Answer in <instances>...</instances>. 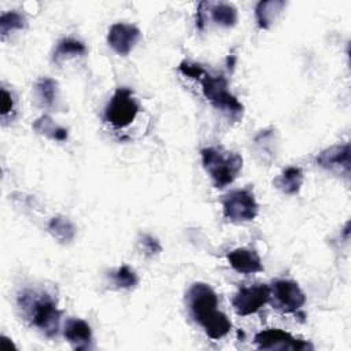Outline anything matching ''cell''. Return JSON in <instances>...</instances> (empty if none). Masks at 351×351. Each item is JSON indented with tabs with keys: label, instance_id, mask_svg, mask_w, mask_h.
<instances>
[{
	"label": "cell",
	"instance_id": "obj_1",
	"mask_svg": "<svg viewBox=\"0 0 351 351\" xmlns=\"http://www.w3.org/2000/svg\"><path fill=\"white\" fill-rule=\"evenodd\" d=\"M188 302L193 318L204 328L210 339L218 340L228 335L232 324L223 313L217 310L218 296L210 285L193 284L188 292Z\"/></svg>",
	"mask_w": 351,
	"mask_h": 351
},
{
	"label": "cell",
	"instance_id": "obj_2",
	"mask_svg": "<svg viewBox=\"0 0 351 351\" xmlns=\"http://www.w3.org/2000/svg\"><path fill=\"white\" fill-rule=\"evenodd\" d=\"M18 304L32 324L44 335L52 337L58 333L60 311L49 295L25 291L19 295Z\"/></svg>",
	"mask_w": 351,
	"mask_h": 351
},
{
	"label": "cell",
	"instance_id": "obj_3",
	"mask_svg": "<svg viewBox=\"0 0 351 351\" xmlns=\"http://www.w3.org/2000/svg\"><path fill=\"white\" fill-rule=\"evenodd\" d=\"M202 162L215 188L232 184L243 167V158L236 152H225L217 148H203Z\"/></svg>",
	"mask_w": 351,
	"mask_h": 351
},
{
	"label": "cell",
	"instance_id": "obj_4",
	"mask_svg": "<svg viewBox=\"0 0 351 351\" xmlns=\"http://www.w3.org/2000/svg\"><path fill=\"white\" fill-rule=\"evenodd\" d=\"M206 99L218 110H221L229 119L240 121L243 118L244 107L228 89V81L223 75H211L204 73L199 80Z\"/></svg>",
	"mask_w": 351,
	"mask_h": 351
},
{
	"label": "cell",
	"instance_id": "obj_5",
	"mask_svg": "<svg viewBox=\"0 0 351 351\" xmlns=\"http://www.w3.org/2000/svg\"><path fill=\"white\" fill-rule=\"evenodd\" d=\"M138 111L140 107L133 97L132 90L128 88H118L104 110V118L114 128L122 129L134 121Z\"/></svg>",
	"mask_w": 351,
	"mask_h": 351
},
{
	"label": "cell",
	"instance_id": "obj_6",
	"mask_svg": "<svg viewBox=\"0 0 351 351\" xmlns=\"http://www.w3.org/2000/svg\"><path fill=\"white\" fill-rule=\"evenodd\" d=\"M223 217L232 222L252 221L258 214V203L248 189H237L228 193L222 202Z\"/></svg>",
	"mask_w": 351,
	"mask_h": 351
},
{
	"label": "cell",
	"instance_id": "obj_7",
	"mask_svg": "<svg viewBox=\"0 0 351 351\" xmlns=\"http://www.w3.org/2000/svg\"><path fill=\"white\" fill-rule=\"evenodd\" d=\"M270 299H273L274 306L284 313H293L306 302V296L300 287L289 280L274 281L270 287Z\"/></svg>",
	"mask_w": 351,
	"mask_h": 351
},
{
	"label": "cell",
	"instance_id": "obj_8",
	"mask_svg": "<svg viewBox=\"0 0 351 351\" xmlns=\"http://www.w3.org/2000/svg\"><path fill=\"white\" fill-rule=\"evenodd\" d=\"M269 300L270 287L266 284H259L241 288L232 299V304L239 315H250L256 313Z\"/></svg>",
	"mask_w": 351,
	"mask_h": 351
},
{
	"label": "cell",
	"instance_id": "obj_9",
	"mask_svg": "<svg viewBox=\"0 0 351 351\" xmlns=\"http://www.w3.org/2000/svg\"><path fill=\"white\" fill-rule=\"evenodd\" d=\"M255 343L261 350H311L313 346L307 341L295 339L291 333L281 329H266L255 336Z\"/></svg>",
	"mask_w": 351,
	"mask_h": 351
},
{
	"label": "cell",
	"instance_id": "obj_10",
	"mask_svg": "<svg viewBox=\"0 0 351 351\" xmlns=\"http://www.w3.org/2000/svg\"><path fill=\"white\" fill-rule=\"evenodd\" d=\"M317 165L348 177L350 174V144L332 145L321 151L315 158Z\"/></svg>",
	"mask_w": 351,
	"mask_h": 351
},
{
	"label": "cell",
	"instance_id": "obj_11",
	"mask_svg": "<svg viewBox=\"0 0 351 351\" xmlns=\"http://www.w3.org/2000/svg\"><path fill=\"white\" fill-rule=\"evenodd\" d=\"M140 38V30L129 23H115L110 27L107 41L119 55H128Z\"/></svg>",
	"mask_w": 351,
	"mask_h": 351
},
{
	"label": "cell",
	"instance_id": "obj_12",
	"mask_svg": "<svg viewBox=\"0 0 351 351\" xmlns=\"http://www.w3.org/2000/svg\"><path fill=\"white\" fill-rule=\"evenodd\" d=\"M63 335L75 350H88L92 343L90 326L80 318H70L64 324Z\"/></svg>",
	"mask_w": 351,
	"mask_h": 351
},
{
	"label": "cell",
	"instance_id": "obj_13",
	"mask_svg": "<svg viewBox=\"0 0 351 351\" xmlns=\"http://www.w3.org/2000/svg\"><path fill=\"white\" fill-rule=\"evenodd\" d=\"M229 265L239 273L252 274L263 270L261 258L252 250L236 248L228 254Z\"/></svg>",
	"mask_w": 351,
	"mask_h": 351
},
{
	"label": "cell",
	"instance_id": "obj_14",
	"mask_svg": "<svg viewBox=\"0 0 351 351\" xmlns=\"http://www.w3.org/2000/svg\"><path fill=\"white\" fill-rule=\"evenodd\" d=\"M287 5L282 0H267V1H259L255 7V16L256 22L261 29H269L277 16L281 14L284 7Z\"/></svg>",
	"mask_w": 351,
	"mask_h": 351
},
{
	"label": "cell",
	"instance_id": "obj_15",
	"mask_svg": "<svg viewBox=\"0 0 351 351\" xmlns=\"http://www.w3.org/2000/svg\"><path fill=\"white\" fill-rule=\"evenodd\" d=\"M303 180H304L303 171L296 166H291V167H287L285 170H282L277 176V178L274 180V185L281 192H284L287 195H293L300 189Z\"/></svg>",
	"mask_w": 351,
	"mask_h": 351
},
{
	"label": "cell",
	"instance_id": "obj_16",
	"mask_svg": "<svg viewBox=\"0 0 351 351\" xmlns=\"http://www.w3.org/2000/svg\"><path fill=\"white\" fill-rule=\"evenodd\" d=\"M48 232L60 243H70L75 236L74 225L64 217H53L48 223Z\"/></svg>",
	"mask_w": 351,
	"mask_h": 351
},
{
	"label": "cell",
	"instance_id": "obj_17",
	"mask_svg": "<svg viewBox=\"0 0 351 351\" xmlns=\"http://www.w3.org/2000/svg\"><path fill=\"white\" fill-rule=\"evenodd\" d=\"M86 53V47L84 43L74 38H63L59 41L53 51V60L60 62L69 56H82Z\"/></svg>",
	"mask_w": 351,
	"mask_h": 351
},
{
	"label": "cell",
	"instance_id": "obj_18",
	"mask_svg": "<svg viewBox=\"0 0 351 351\" xmlns=\"http://www.w3.org/2000/svg\"><path fill=\"white\" fill-rule=\"evenodd\" d=\"M33 129L40 133L44 134L47 137H51L56 141H64L67 138V130L64 128L58 126L49 117L43 115L38 119H36V122L33 123Z\"/></svg>",
	"mask_w": 351,
	"mask_h": 351
},
{
	"label": "cell",
	"instance_id": "obj_19",
	"mask_svg": "<svg viewBox=\"0 0 351 351\" xmlns=\"http://www.w3.org/2000/svg\"><path fill=\"white\" fill-rule=\"evenodd\" d=\"M211 18L221 26L230 27L237 22V11L232 4L218 3L211 7Z\"/></svg>",
	"mask_w": 351,
	"mask_h": 351
},
{
	"label": "cell",
	"instance_id": "obj_20",
	"mask_svg": "<svg viewBox=\"0 0 351 351\" xmlns=\"http://www.w3.org/2000/svg\"><path fill=\"white\" fill-rule=\"evenodd\" d=\"M36 93L43 106L52 107L56 100V82L48 77L38 80L36 84Z\"/></svg>",
	"mask_w": 351,
	"mask_h": 351
},
{
	"label": "cell",
	"instance_id": "obj_21",
	"mask_svg": "<svg viewBox=\"0 0 351 351\" xmlns=\"http://www.w3.org/2000/svg\"><path fill=\"white\" fill-rule=\"evenodd\" d=\"M26 27V19L16 11L4 12L0 16V33L1 36H7L14 29H23Z\"/></svg>",
	"mask_w": 351,
	"mask_h": 351
},
{
	"label": "cell",
	"instance_id": "obj_22",
	"mask_svg": "<svg viewBox=\"0 0 351 351\" xmlns=\"http://www.w3.org/2000/svg\"><path fill=\"white\" fill-rule=\"evenodd\" d=\"M112 280H114V284L119 288H125V289H129V288H133L136 287L137 284V276L136 273L126 265L118 267L114 273H112Z\"/></svg>",
	"mask_w": 351,
	"mask_h": 351
},
{
	"label": "cell",
	"instance_id": "obj_23",
	"mask_svg": "<svg viewBox=\"0 0 351 351\" xmlns=\"http://www.w3.org/2000/svg\"><path fill=\"white\" fill-rule=\"evenodd\" d=\"M138 245H140V250L147 256H154V255H156L162 251V247H160L159 241L155 237L149 236V234L141 236V239L138 240Z\"/></svg>",
	"mask_w": 351,
	"mask_h": 351
},
{
	"label": "cell",
	"instance_id": "obj_24",
	"mask_svg": "<svg viewBox=\"0 0 351 351\" xmlns=\"http://www.w3.org/2000/svg\"><path fill=\"white\" fill-rule=\"evenodd\" d=\"M180 71L186 75V77H191L193 80H200L203 77V74L206 73L204 69L200 66V64H196V63H191V62H182L180 64Z\"/></svg>",
	"mask_w": 351,
	"mask_h": 351
},
{
	"label": "cell",
	"instance_id": "obj_25",
	"mask_svg": "<svg viewBox=\"0 0 351 351\" xmlns=\"http://www.w3.org/2000/svg\"><path fill=\"white\" fill-rule=\"evenodd\" d=\"M14 108V101L11 95L5 90V88H1V117H5L10 114Z\"/></svg>",
	"mask_w": 351,
	"mask_h": 351
}]
</instances>
